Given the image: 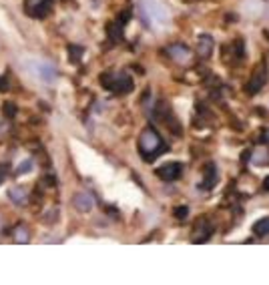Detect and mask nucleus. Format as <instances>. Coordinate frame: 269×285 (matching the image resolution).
<instances>
[{
  "instance_id": "f257e3e1",
  "label": "nucleus",
  "mask_w": 269,
  "mask_h": 285,
  "mask_svg": "<svg viewBox=\"0 0 269 285\" xmlns=\"http://www.w3.org/2000/svg\"><path fill=\"white\" fill-rule=\"evenodd\" d=\"M141 12L143 18L155 28H165L171 21V14L161 0H141Z\"/></svg>"
},
{
  "instance_id": "f03ea898",
  "label": "nucleus",
  "mask_w": 269,
  "mask_h": 285,
  "mask_svg": "<svg viewBox=\"0 0 269 285\" xmlns=\"http://www.w3.org/2000/svg\"><path fill=\"white\" fill-rule=\"evenodd\" d=\"M139 149L145 155V159H153V157L161 155L165 145H163V139L159 137V133L155 129H145L143 135L139 137Z\"/></svg>"
},
{
  "instance_id": "7ed1b4c3",
  "label": "nucleus",
  "mask_w": 269,
  "mask_h": 285,
  "mask_svg": "<svg viewBox=\"0 0 269 285\" xmlns=\"http://www.w3.org/2000/svg\"><path fill=\"white\" fill-rule=\"evenodd\" d=\"M102 87H107L109 91L117 93V95H127L133 91V80L127 72H107L100 76Z\"/></svg>"
},
{
  "instance_id": "20e7f679",
  "label": "nucleus",
  "mask_w": 269,
  "mask_h": 285,
  "mask_svg": "<svg viewBox=\"0 0 269 285\" xmlns=\"http://www.w3.org/2000/svg\"><path fill=\"white\" fill-rule=\"evenodd\" d=\"M265 83H267V67H265V65H261L257 71L253 72L251 83L247 85V93H251V95L259 93V91L263 89V85H265Z\"/></svg>"
},
{
  "instance_id": "39448f33",
  "label": "nucleus",
  "mask_w": 269,
  "mask_h": 285,
  "mask_svg": "<svg viewBox=\"0 0 269 285\" xmlns=\"http://www.w3.org/2000/svg\"><path fill=\"white\" fill-rule=\"evenodd\" d=\"M73 205H74V209H78L80 213H89V211H93V207H95V199H93L91 193L80 191V193H74L73 195Z\"/></svg>"
},
{
  "instance_id": "423d86ee",
  "label": "nucleus",
  "mask_w": 269,
  "mask_h": 285,
  "mask_svg": "<svg viewBox=\"0 0 269 285\" xmlns=\"http://www.w3.org/2000/svg\"><path fill=\"white\" fill-rule=\"evenodd\" d=\"M157 175L163 181H175L181 175V163H167V165L159 167L157 169Z\"/></svg>"
},
{
  "instance_id": "0eeeda50",
  "label": "nucleus",
  "mask_w": 269,
  "mask_h": 285,
  "mask_svg": "<svg viewBox=\"0 0 269 285\" xmlns=\"http://www.w3.org/2000/svg\"><path fill=\"white\" fill-rule=\"evenodd\" d=\"M34 71L38 74V78H43L45 83H52V80H56V76H58V72L56 69L49 65V63H36L34 65Z\"/></svg>"
},
{
  "instance_id": "6e6552de",
  "label": "nucleus",
  "mask_w": 269,
  "mask_h": 285,
  "mask_svg": "<svg viewBox=\"0 0 269 285\" xmlns=\"http://www.w3.org/2000/svg\"><path fill=\"white\" fill-rule=\"evenodd\" d=\"M169 54H171L173 60H177V63H187L189 56H191L189 48L183 47V45H173V47L169 48Z\"/></svg>"
},
{
  "instance_id": "1a4fd4ad",
  "label": "nucleus",
  "mask_w": 269,
  "mask_h": 285,
  "mask_svg": "<svg viewBox=\"0 0 269 285\" xmlns=\"http://www.w3.org/2000/svg\"><path fill=\"white\" fill-rule=\"evenodd\" d=\"M211 50H213V40H211V36H201V38H199V54L209 56Z\"/></svg>"
},
{
  "instance_id": "9d476101",
  "label": "nucleus",
  "mask_w": 269,
  "mask_h": 285,
  "mask_svg": "<svg viewBox=\"0 0 269 285\" xmlns=\"http://www.w3.org/2000/svg\"><path fill=\"white\" fill-rule=\"evenodd\" d=\"M253 233H255V235H259V237L269 235V217H265V219H259V221L253 225Z\"/></svg>"
},
{
  "instance_id": "9b49d317",
  "label": "nucleus",
  "mask_w": 269,
  "mask_h": 285,
  "mask_svg": "<svg viewBox=\"0 0 269 285\" xmlns=\"http://www.w3.org/2000/svg\"><path fill=\"white\" fill-rule=\"evenodd\" d=\"M205 175H207V179L203 181V185H205V189H211L213 185H215V181H217V171H215V165H209L205 169Z\"/></svg>"
},
{
  "instance_id": "f8f14e48",
  "label": "nucleus",
  "mask_w": 269,
  "mask_h": 285,
  "mask_svg": "<svg viewBox=\"0 0 269 285\" xmlns=\"http://www.w3.org/2000/svg\"><path fill=\"white\" fill-rule=\"evenodd\" d=\"M12 237H14L16 243H28L30 235H28V229H26L25 225H18V227L14 229V233H12Z\"/></svg>"
},
{
  "instance_id": "ddd939ff",
  "label": "nucleus",
  "mask_w": 269,
  "mask_h": 285,
  "mask_svg": "<svg viewBox=\"0 0 269 285\" xmlns=\"http://www.w3.org/2000/svg\"><path fill=\"white\" fill-rule=\"evenodd\" d=\"M8 197H10V199H12L16 205H23V203L26 201V193L20 189V187H14V189L8 191Z\"/></svg>"
},
{
  "instance_id": "4468645a",
  "label": "nucleus",
  "mask_w": 269,
  "mask_h": 285,
  "mask_svg": "<svg viewBox=\"0 0 269 285\" xmlns=\"http://www.w3.org/2000/svg\"><path fill=\"white\" fill-rule=\"evenodd\" d=\"M32 167H34V163H32V159H26V161H23L20 165L16 167L14 175H16V177H23V175H26V173H30V171H32Z\"/></svg>"
},
{
  "instance_id": "2eb2a0df",
  "label": "nucleus",
  "mask_w": 269,
  "mask_h": 285,
  "mask_svg": "<svg viewBox=\"0 0 269 285\" xmlns=\"http://www.w3.org/2000/svg\"><path fill=\"white\" fill-rule=\"evenodd\" d=\"M69 54H71V63H78V60H80V54H82V48L69 47Z\"/></svg>"
},
{
  "instance_id": "dca6fc26",
  "label": "nucleus",
  "mask_w": 269,
  "mask_h": 285,
  "mask_svg": "<svg viewBox=\"0 0 269 285\" xmlns=\"http://www.w3.org/2000/svg\"><path fill=\"white\" fill-rule=\"evenodd\" d=\"M4 115H6V117H14V115H16V107H14L12 103H6V105H4Z\"/></svg>"
},
{
  "instance_id": "f3484780",
  "label": "nucleus",
  "mask_w": 269,
  "mask_h": 285,
  "mask_svg": "<svg viewBox=\"0 0 269 285\" xmlns=\"http://www.w3.org/2000/svg\"><path fill=\"white\" fill-rule=\"evenodd\" d=\"M8 89H10L8 78H6V76H0V93H4V91H8Z\"/></svg>"
},
{
  "instance_id": "a211bd4d",
  "label": "nucleus",
  "mask_w": 269,
  "mask_h": 285,
  "mask_svg": "<svg viewBox=\"0 0 269 285\" xmlns=\"http://www.w3.org/2000/svg\"><path fill=\"white\" fill-rule=\"evenodd\" d=\"M187 213H189V209H187V207H179V209L175 211V215H177L179 219H185V215Z\"/></svg>"
},
{
  "instance_id": "6ab92c4d",
  "label": "nucleus",
  "mask_w": 269,
  "mask_h": 285,
  "mask_svg": "<svg viewBox=\"0 0 269 285\" xmlns=\"http://www.w3.org/2000/svg\"><path fill=\"white\" fill-rule=\"evenodd\" d=\"M6 173H8V171H6V167L0 165V183H2L4 179H6Z\"/></svg>"
},
{
  "instance_id": "aec40b11",
  "label": "nucleus",
  "mask_w": 269,
  "mask_h": 285,
  "mask_svg": "<svg viewBox=\"0 0 269 285\" xmlns=\"http://www.w3.org/2000/svg\"><path fill=\"white\" fill-rule=\"evenodd\" d=\"M263 187H265V189H269V179H265V181H263Z\"/></svg>"
}]
</instances>
